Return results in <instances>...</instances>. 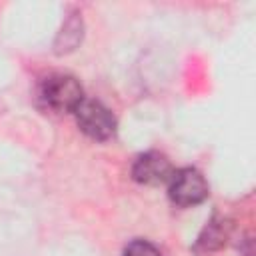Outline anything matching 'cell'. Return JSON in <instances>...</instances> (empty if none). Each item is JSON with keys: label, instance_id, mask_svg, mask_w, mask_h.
Wrapping results in <instances>:
<instances>
[{"label": "cell", "instance_id": "7a4b0ae2", "mask_svg": "<svg viewBox=\"0 0 256 256\" xmlns=\"http://www.w3.org/2000/svg\"><path fill=\"white\" fill-rule=\"evenodd\" d=\"M74 116H76V122H78L80 130L86 136H90L92 140L106 142L116 134V118H114V114L98 100L84 98L76 106Z\"/></svg>", "mask_w": 256, "mask_h": 256}, {"label": "cell", "instance_id": "277c9868", "mask_svg": "<svg viewBox=\"0 0 256 256\" xmlns=\"http://www.w3.org/2000/svg\"><path fill=\"white\" fill-rule=\"evenodd\" d=\"M172 174L174 168L170 160L160 152H144L132 164V178L138 184H146V186L168 184Z\"/></svg>", "mask_w": 256, "mask_h": 256}, {"label": "cell", "instance_id": "3957f363", "mask_svg": "<svg viewBox=\"0 0 256 256\" xmlns=\"http://www.w3.org/2000/svg\"><path fill=\"white\" fill-rule=\"evenodd\" d=\"M168 196L180 208H190L208 198V184L194 168H180L168 180Z\"/></svg>", "mask_w": 256, "mask_h": 256}, {"label": "cell", "instance_id": "6da1fadb", "mask_svg": "<svg viewBox=\"0 0 256 256\" xmlns=\"http://www.w3.org/2000/svg\"><path fill=\"white\" fill-rule=\"evenodd\" d=\"M40 100L54 112H74L84 100V92L74 76L52 74L40 84Z\"/></svg>", "mask_w": 256, "mask_h": 256}, {"label": "cell", "instance_id": "8992f818", "mask_svg": "<svg viewBox=\"0 0 256 256\" xmlns=\"http://www.w3.org/2000/svg\"><path fill=\"white\" fill-rule=\"evenodd\" d=\"M82 38H84V20H82V14L80 12H70L66 16V20L62 22L58 34H56L54 52L58 56L72 54L82 44Z\"/></svg>", "mask_w": 256, "mask_h": 256}, {"label": "cell", "instance_id": "5b68a950", "mask_svg": "<svg viewBox=\"0 0 256 256\" xmlns=\"http://www.w3.org/2000/svg\"><path fill=\"white\" fill-rule=\"evenodd\" d=\"M230 232H232L230 220L224 218V216H214V218L208 220V224H206L204 230L200 232L194 250H196L198 254L216 252V250H220V248L226 244V240L230 238Z\"/></svg>", "mask_w": 256, "mask_h": 256}, {"label": "cell", "instance_id": "52a82bcc", "mask_svg": "<svg viewBox=\"0 0 256 256\" xmlns=\"http://www.w3.org/2000/svg\"><path fill=\"white\" fill-rule=\"evenodd\" d=\"M124 256H162L160 250L148 240H134L126 246Z\"/></svg>", "mask_w": 256, "mask_h": 256}]
</instances>
